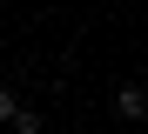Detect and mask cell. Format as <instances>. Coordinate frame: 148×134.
Masks as SVG:
<instances>
[{"instance_id": "6da1fadb", "label": "cell", "mask_w": 148, "mask_h": 134, "mask_svg": "<svg viewBox=\"0 0 148 134\" xmlns=\"http://www.w3.org/2000/svg\"><path fill=\"white\" fill-rule=\"evenodd\" d=\"M114 114H121V121H141V114H148V87H135V80H128V87L114 94Z\"/></svg>"}, {"instance_id": "7a4b0ae2", "label": "cell", "mask_w": 148, "mask_h": 134, "mask_svg": "<svg viewBox=\"0 0 148 134\" xmlns=\"http://www.w3.org/2000/svg\"><path fill=\"white\" fill-rule=\"evenodd\" d=\"M7 127H14V134H40V114H34V107H14Z\"/></svg>"}, {"instance_id": "3957f363", "label": "cell", "mask_w": 148, "mask_h": 134, "mask_svg": "<svg viewBox=\"0 0 148 134\" xmlns=\"http://www.w3.org/2000/svg\"><path fill=\"white\" fill-rule=\"evenodd\" d=\"M14 107H20V101H14V87L0 80V121H14Z\"/></svg>"}]
</instances>
